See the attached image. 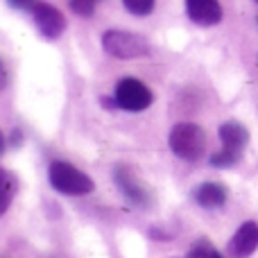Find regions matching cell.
Returning a JSON list of instances; mask_svg holds the SVG:
<instances>
[{"label": "cell", "mask_w": 258, "mask_h": 258, "mask_svg": "<svg viewBox=\"0 0 258 258\" xmlns=\"http://www.w3.org/2000/svg\"><path fill=\"white\" fill-rule=\"evenodd\" d=\"M48 179H50V186L57 192H61V195L80 197V195L93 192V188H95V181L89 174L82 172L75 165L66 163V161H54V163H50Z\"/></svg>", "instance_id": "obj_1"}, {"label": "cell", "mask_w": 258, "mask_h": 258, "mask_svg": "<svg viewBox=\"0 0 258 258\" xmlns=\"http://www.w3.org/2000/svg\"><path fill=\"white\" fill-rule=\"evenodd\" d=\"M168 145L179 159L200 161L206 152V134L195 122H179L170 129Z\"/></svg>", "instance_id": "obj_2"}, {"label": "cell", "mask_w": 258, "mask_h": 258, "mask_svg": "<svg viewBox=\"0 0 258 258\" xmlns=\"http://www.w3.org/2000/svg\"><path fill=\"white\" fill-rule=\"evenodd\" d=\"M102 48L116 59H141L150 54V43L145 36L127 30H107L102 34Z\"/></svg>", "instance_id": "obj_3"}, {"label": "cell", "mask_w": 258, "mask_h": 258, "mask_svg": "<svg viewBox=\"0 0 258 258\" xmlns=\"http://www.w3.org/2000/svg\"><path fill=\"white\" fill-rule=\"evenodd\" d=\"M154 102L152 91L136 77H122L113 91V104L125 111H145Z\"/></svg>", "instance_id": "obj_4"}, {"label": "cell", "mask_w": 258, "mask_h": 258, "mask_svg": "<svg viewBox=\"0 0 258 258\" xmlns=\"http://www.w3.org/2000/svg\"><path fill=\"white\" fill-rule=\"evenodd\" d=\"M113 179L118 183V190L127 197V202H132L134 206H150L152 195L147 190V186L138 179V174L134 172L129 165H118L116 172H113Z\"/></svg>", "instance_id": "obj_5"}, {"label": "cell", "mask_w": 258, "mask_h": 258, "mask_svg": "<svg viewBox=\"0 0 258 258\" xmlns=\"http://www.w3.org/2000/svg\"><path fill=\"white\" fill-rule=\"evenodd\" d=\"M32 18H34L36 30L50 41L59 39V36L63 34V30H66V16L50 3L36 5V7L32 9Z\"/></svg>", "instance_id": "obj_6"}, {"label": "cell", "mask_w": 258, "mask_h": 258, "mask_svg": "<svg viewBox=\"0 0 258 258\" xmlns=\"http://www.w3.org/2000/svg\"><path fill=\"white\" fill-rule=\"evenodd\" d=\"M258 249V224L254 220H247L236 229L231 242H229V251L233 258H249Z\"/></svg>", "instance_id": "obj_7"}, {"label": "cell", "mask_w": 258, "mask_h": 258, "mask_svg": "<svg viewBox=\"0 0 258 258\" xmlns=\"http://www.w3.org/2000/svg\"><path fill=\"white\" fill-rule=\"evenodd\" d=\"M186 14L197 25L211 27L222 21V5L220 0H186Z\"/></svg>", "instance_id": "obj_8"}, {"label": "cell", "mask_w": 258, "mask_h": 258, "mask_svg": "<svg viewBox=\"0 0 258 258\" xmlns=\"http://www.w3.org/2000/svg\"><path fill=\"white\" fill-rule=\"evenodd\" d=\"M220 141H222V150H229L233 154L240 156L242 150L249 143V132L242 122L238 120H229L224 125H220Z\"/></svg>", "instance_id": "obj_9"}, {"label": "cell", "mask_w": 258, "mask_h": 258, "mask_svg": "<svg viewBox=\"0 0 258 258\" xmlns=\"http://www.w3.org/2000/svg\"><path fill=\"white\" fill-rule=\"evenodd\" d=\"M229 190L218 181H206L195 190V202L202 209H222L227 204Z\"/></svg>", "instance_id": "obj_10"}, {"label": "cell", "mask_w": 258, "mask_h": 258, "mask_svg": "<svg viewBox=\"0 0 258 258\" xmlns=\"http://www.w3.org/2000/svg\"><path fill=\"white\" fill-rule=\"evenodd\" d=\"M14 195H16V179L12 177V172L0 168V218L7 213Z\"/></svg>", "instance_id": "obj_11"}, {"label": "cell", "mask_w": 258, "mask_h": 258, "mask_svg": "<svg viewBox=\"0 0 258 258\" xmlns=\"http://www.w3.org/2000/svg\"><path fill=\"white\" fill-rule=\"evenodd\" d=\"M188 258H224V256L220 254L206 238H200L197 242H192L190 251H188Z\"/></svg>", "instance_id": "obj_12"}, {"label": "cell", "mask_w": 258, "mask_h": 258, "mask_svg": "<svg viewBox=\"0 0 258 258\" xmlns=\"http://www.w3.org/2000/svg\"><path fill=\"white\" fill-rule=\"evenodd\" d=\"M122 5L134 16H147V14H152L156 0H122Z\"/></svg>", "instance_id": "obj_13"}, {"label": "cell", "mask_w": 258, "mask_h": 258, "mask_svg": "<svg viewBox=\"0 0 258 258\" xmlns=\"http://www.w3.org/2000/svg\"><path fill=\"white\" fill-rule=\"evenodd\" d=\"M238 159H240V156L233 154V152L218 150L213 156H211V165H213V168H231V165L238 163Z\"/></svg>", "instance_id": "obj_14"}, {"label": "cell", "mask_w": 258, "mask_h": 258, "mask_svg": "<svg viewBox=\"0 0 258 258\" xmlns=\"http://www.w3.org/2000/svg\"><path fill=\"white\" fill-rule=\"evenodd\" d=\"M98 5H100V0H71V9L77 16H84V18L93 16Z\"/></svg>", "instance_id": "obj_15"}, {"label": "cell", "mask_w": 258, "mask_h": 258, "mask_svg": "<svg viewBox=\"0 0 258 258\" xmlns=\"http://www.w3.org/2000/svg\"><path fill=\"white\" fill-rule=\"evenodd\" d=\"M9 7L14 9H23V12H32V9L36 7V5L41 3V0H7Z\"/></svg>", "instance_id": "obj_16"}, {"label": "cell", "mask_w": 258, "mask_h": 258, "mask_svg": "<svg viewBox=\"0 0 258 258\" xmlns=\"http://www.w3.org/2000/svg\"><path fill=\"white\" fill-rule=\"evenodd\" d=\"M5 84H7V71H5L3 61H0V89H5Z\"/></svg>", "instance_id": "obj_17"}, {"label": "cell", "mask_w": 258, "mask_h": 258, "mask_svg": "<svg viewBox=\"0 0 258 258\" xmlns=\"http://www.w3.org/2000/svg\"><path fill=\"white\" fill-rule=\"evenodd\" d=\"M5 147H7V141H5L3 132H0V156H3V154H5Z\"/></svg>", "instance_id": "obj_18"}, {"label": "cell", "mask_w": 258, "mask_h": 258, "mask_svg": "<svg viewBox=\"0 0 258 258\" xmlns=\"http://www.w3.org/2000/svg\"><path fill=\"white\" fill-rule=\"evenodd\" d=\"M186 258H188V256H186Z\"/></svg>", "instance_id": "obj_19"}]
</instances>
